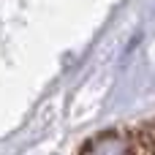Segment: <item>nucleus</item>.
Masks as SVG:
<instances>
[{
    "mask_svg": "<svg viewBox=\"0 0 155 155\" xmlns=\"http://www.w3.org/2000/svg\"><path fill=\"white\" fill-rule=\"evenodd\" d=\"M84 155H155V120L101 134L84 147Z\"/></svg>",
    "mask_w": 155,
    "mask_h": 155,
    "instance_id": "obj_1",
    "label": "nucleus"
}]
</instances>
